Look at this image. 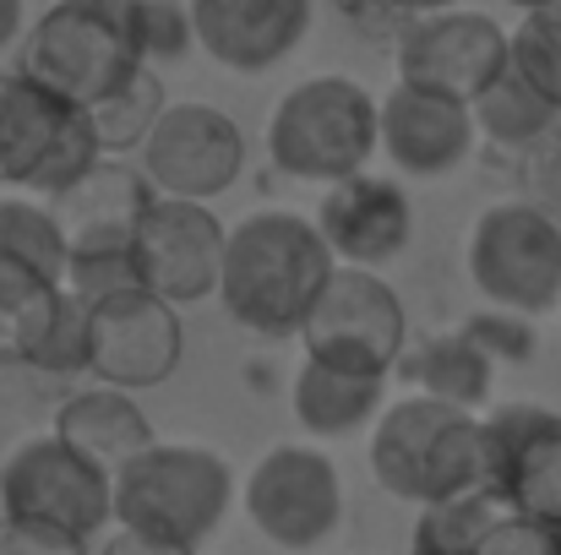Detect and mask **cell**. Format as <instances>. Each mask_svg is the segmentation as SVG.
Returning a JSON list of instances; mask_svg holds the SVG:
<instances>
[{"label": "cell", "instance_id": "52a82bcc", "mask_svg": "<svg viewBox=\"0 0 561 555\" xmlns=\"http://www.w3.org/2000/svg\"><path fill=\"white\" fill-rule=\"evenodd\" d=\"M469 278L485 305L546 316L561 311V223L524 201H491L469 229Z\"/></svg>", "mask_w": 561, "mask_h": 555}, {"label": "cell", "instance_id": "ac0fdd59", "mask_svg": "<svg viewBox=\"0 0 561 555\" xmlns=\"http://www.w3.org/2000/svg\"><path fill=\"white\" fill-rule=\"evenodd\" d=\"M317 229L350 267H387L414 240V201L409 190L387 175H350L328 185L317 207Z\"/></svg>", "mask_w": 561, "mask_h": 555}, {"label": "cell", "instance_id": "30bf717a", "mask_svg": "<svg viewBox=\"0 0 561 555\" xmlns=\"http://www.w3.org/2000/svg\"><path fill=\"white\" fill-rule=\"evenodd\" d=\"M392 66H398V82L409 88L474 104L513 66V33L496 16L463 11V5L409 16L392 38Z\"/></svg>", "mask_w": 561, "mask_h": 555}, {"label": "cell", "instance_id": "6da1fadb", "mask_svg": "<svg viewBox=\"0 0 561 555\" xmlns=\"http://www.w3.org/2000/svg\"><path fill=\"white\" fill-rule=\"evenodd\" d=\"M339 256L322 240L317 218L306 212H245L229 229V251H224V284H218V305L229 311V322H240L245 333L262 338H300L322 284L333 278Z\"/></svg>", "mask_w": 561, "mask_h": 555}, {"label": "cell", "instance_id": "ffe728a7", "mask_svg": "<svg viewBox=\"0 0 561 555\" xmlns=\"http://www.w3.org/2000/svg\"><path fill=\"white\" fill-rule=\"evenodd\" d=\"M289 403H295V419H300L306 436L344 441V436H360L371 419H381L387 375H360V370H339L322 366V360H300Z\"/></svg>", "mask_w": 561, "mask_h": 555}, {"label": "cell", "instance_id": "277c9868", "mask_svg": "<svg viewBox=\"0 0 561 555\" xmlns=\"http://www.w3.org/2000/svg\"><path fill=\"white\" fill-rule=\"evenodd\" d=\"M33 82L93 109L137 71H148L137 38V0H55L22 38V66Z\"/></svg>", "mask_w": 561, "mask_h": 555}, {"label": "cell", "instance_id": "9a60e30c", "mask_svg": "<svg viewBox=\"0 0 561 555\" xmlns=\"http://www.w3.org/2000/svg\"><path fill=\"white\" fill-rule=\"evenodd\" d=\"M496 496L561 529V414L535 403H502L485 414Z\"/></svg>", "mask_w": 561, "mask_h": 555}, {"label": "cell", "instance_id": "1f68e13d", "mask_svg": "<svg viewBox=\"0 0 561 555\" xmlns=\"http://www.w3.org/2000/svg\"><path fill=\"white\" fill-rule=\"evenodd\" d=\"M474 555H561V529L529 518V512H518V507H507V512L485 529V540L474 545Z\"/></svg>", "mask_w": 561, "mask_h": 555}, {"label": "cell", "instance_id": "e575fe53", "mask_svg": "<svg viewBox=\"0 0 561 555\" xmlns=\"http://www.w3.org/2000/svg\"><path fill=\"white\" fill-rule=\"evenodd\" d=\"M99 555H191V551H175V545H164V540H148V534L115 523V534L104 540V551Z\"/></svg>", "mask_w": 561, "mask_h": 555}, {"label": "cell", "instance_id": "74e56055", "mask_svg": "<svg viewBox=\"0 0 561 555\" xmlns=\"http://www.w3.org/2000/svg\"><path fill=\"white\" fill-rule=\"evenodd\" d=\"M507 5H518V11H535V5H551V0H507Z\"/></svg>", "mask_w": 561, "mask_h": 555}, {"label": "cell", "instance_id": "7c38bea8", "mask_svg": "<svg viewBox=\"0 0 561 555\" xmlns=\"http://www.w3.org/2000/svg\"><path fill=\"white\" fill-rule=\"evenodd\" d=\"M137 267L142 289H153L170 305H202L224 284V251L229 229L207 201L186 196H148L137 207Z\"/></svg>", "mask_w": 561, "mask_h": 555}, {"label": "cell", "instance_id": "5b68a950", "mask_svg": "<svg viewBox=\"0 0 561 555\" xmlns=\"http://www.w3.org/2000/svg\"><path fill=\"white\" fill-rule=\"evenodd\" d=\"M234 474L213 447L191 441H153L115 474V523L175 551H202L218 523L229 518Z\"/></svg>", "mask_w": 561, "mask_h": 555}, {"label": "cell", "instance_id": "f1b7e54d", "mask_svg": "<svg viewBox=\"0 0 561 555\" xmlns=\"http://www.w3.org/2000/svg\"><path fill=\"white\" fill-rule=\"evenodd\" d=\"M513 66L561 104V0L524 11V22L513 27Z\"/></svg>", "mask_w": 561, "mask_h": 555}, {"label": "cell", "instance_id": "7402d4cb", "mask_svg": "<svg viewBox=\"0 0 561 555\" xmlns=\"http://www.w3.org/2000/svg\"><path fill=\"white\" fill-rule=\"evenodd\" d=\"M137 212L131 218H88L71 229V256H66V289L88 305H104L115 294L142 289L137 267Z\"/></svg>", "mask_w": 561, "mask_h": 555}, {"label": "cell", "instance_id": "484cf974", "mask_svg": "<svg viewBox=\"0 0 561 555\" xmlns=\"http://www.w3.org/2000/svg\"><path fill=\"white\" fill-rule=\"evenodd\" d=\"M0 251H11V256H22L66 284L71 229L55 218V207H44L33 196H0Z\"/></svg>", "mask_w": 561, "mask_h": 555}, {"label": "cell", "instance_id": "8fae6325", "mask_svg": "<svg viewBox=\"0 0 561 555\" xmlns=\"http://www.w3.org/2000/svg\"><path fill=\"white\" fill-rule=\"evenodd\" d=\"M245 518L278 551H317L344 518V485L328 452L317 447H273L245 474Z\"/></svg>", "mask_w": 561, "mask_h": 555}, {"label": "cell", "instance_id": "d4e9b609", "mask_svg": "<svg viewBox=\"0 0 561 555\" xmlns=\"http://www.w3.org/2000/svg\"><path fill=\"white\" fill-rule=\"evenodd\" d=\"M164 109H170L164 82H159V71L148 66V71H137L126 88H115L110 99H99L88 115H93V131H99L104 153H142L148 137H153V126L164 120Z\"/></svg>", "mask_w": 561, "mask_h": 555}, {"label": "cell", "instance_id": "9c48e42d", "mask_svg": "<svg viewBox=\"0 0 561 555\" xmlns=\"http://www.w3.org/2000/svg\"><path fill=\"white\" fill-rule=\"evenodd\" d=\"M300 344H306V360H322V366L398 375V360L409 349L403 300L376 267L339 262L300 327Z\"/></svg>", "mask_w": 561, "mask_h": 555}, {"label": "cell", "instance_id": "d590c367", "mask_svg": "<svg viewBox=\"0 0 561 555\" xmlns=\"http://www.w3.org/2000/svg\"><path fill=\"white\" fill-rule=\"evenodd\" d=\"M22 38V0H0V49Z\"/></svg>", "mask_w": 561, "mask_h": 555}, {"label": "cell", "instance_id": "d6986e66", "mask_svg": "<svg viewBox=\"0 0 561 555\" xmlns=\"http://www.w3.org/2000/svg\"><path fill=\"white\" fill-rule=\"evenodd\" d=\"M55 436H66L82 458H93L99 469L121 474L131 458H142L159 436H153V419L142 414V403L121 386H93V392H77L60 403L55 414Z\"/></svg>", "mask_w": 561, "mask_h": 555}, {"label": "cell", "instance_id": "f35d334b", "mask_svg": "<svg viewBox=\"0 0 561 555\" xmlns=\"http://www.w3.org/2000/svg\"><path fill=\"white\" fill-rule=\"evenodd\" d=\"M409 555H431V551H409Z\"/></svg>", "mask_w": 561, "mask_h": 555}, {"label": "cell", "instance_id": "ba28073f", "mask_svg": "<svg viewBox=\"0 0 561 555\" xmlns=\"http://www.w3.org/2000/svg\"><path fill=\"white\" fill-rule=\"evenodd\" d=\"M0 518L44 523L77 540H99L115 523V474L82 458L66 436H27L0 463Z\"/></svg>", "mask_w": 561, "mask_h": 555}, {"label": "cell", "instance_id": "836d02e7", "mask_svg": "<svg viewBox=\"0 0 561 555\" xmlns=\"http://www.w3.org/2000/svg\"><path fill=\"white\" fill-rule=\"evenodd\" d=\"M0 555H88V540L44 529V523L0 518Z\"/></svg>", "mask_w": 561, "mask_h": 555}, {"label": "cell", "instance_id": "3957f363", "mask_svg": "<svg viewBox=\"0 0 561 555\" xmlns=\"http://www.w3.org/2000/svg\"><path fill=\"white\" fill-rule=\"evenodd\" d=\"M381 153V99L355 77H306L295 82L267 120V159L278 175L306 185H339L366 175Z\"/></svg>", "mask_w": 561, "mask_h": 555}, {"label": "cell", "instance_id": "f546056e", "mask_svg": "<svg viewBox=\"0 0 561 555\" xmlns=\"http://www.w3.org/2000/svg\"><path fill=\"white\" fill-rule=\"evenodd\" d=\"M137 38L148 66L181 60L196 49V22H191V0H137Z\"/></svg>", "mask_w": 561, "mask_h": 555}, {"label": "cell", "instance_id": "44dd1931", "mask_svg": "<svg viewBox=\"0 0 561 555\" xmlns=\"http://www.w3.org/2000/svg\"><path fill=\"white\" fill-rule=\"evenodd\" d=\"M398 375L409 392H425V397H442L453 408L480 414L491 397V381H496V360L463 327H453V333H431V338L409 344L398 360Z\"/></svg>", "mask_w": 561, "mask_h": 555}, {"label": "cell", "instance_id": "4fadbf2b", "mask_svg": "<svg viewBox=\"0 0 561 555\" xmlns=\"http://www.w3.org/2000/svg\"><path fill=\"white\" fill-rule=\"evenodd\" d=\"M245 170V137L240 126L213 104H170L142 148V181L159 196L213 201Z\"/></svg>", "mask_w": 561, "mask_h": 555}, {"label": "cell", "instance_id": "5bb4252c", "mask_svg": "<svg viewBox=\"0 0 561 555\" xmlns=\"http://www.w3.org/2000/svg\"><path fill=\"white\" fill-rule=\"evenodd\" d=\"M181 305L159 300L153 289L115 294L93 305V375L121 392L164 386L181 366Z\"/></svg>", "mask_w": 561, "mask_h": 555}, {"label": "cell", "instance_id": "e0dca14e", "mask_svg": "<svg viewBox=\"0 0 561 555\" xmlns=\"http://www.w3.org/2000/svg\"><path fill=\"white\" fill-rule=\"evenodd\" d=\"M196 49L240 77L289 60L311 27V0H191Z\"/></svg>", "mask_w": 561, "mask_h": 555}, {"label": "cell", "instance_id": "83f0119b", "mask_svg": "<svg viewBox=\"0 0 561 555\" xmlns=\"http://www.w3.org/2000/svg\"><path fill=\"white\" fill-rule=\"evenodd\" d=\"M27 366L44 370V375H77V370H93V305L77 300L71 289H60Z\"/></svg>", "mask_w": 561, "mask_h": 555}, {"label": "cell", "instance_id": "d6a6232c", "mask_svg": "<svg viewBox=\"0 0 561 555\" xmlns=\"http://www.w3.org/2000/svg\"><path fill=\"white\" fill-rule=\"evenodd\" d=\"M518 159H524V164H518L524 201L546 207V212L561 223V126L546 137V142H535L529 153H518Z\"/></svg>", "mask_w": 561, "mask_h": 555}, {"label": "cell", "instance_id": "8d00e7d4", "mask_svg": "<svg viewBox=\"0 0 561 555\" xmlns=\"http://www.w3.org/2000/svg\"><path fill=\"white\" fill-rule=\"evenodd\" d=\"M398 16H431V11H453L458 0H392Z\"/></svg>", "mask_w": 561, "mask_h": 555}, {"label": "cell", "instance_id": "8992f818", "mask_svg": "<svg viewBox=\"0 0 561 555\" xmlns=\"http://www.w3.org/2000/svg\"><path fill=\"white\" fill-rule=\"evenodd\" d=\"M104 142L93 115L27 71L0 77V181L22 185L27 196L71 201L99 175Z\"/></svg>", "mask_w": 561, "mask_h": 555}, {"label": "cell", "instance_id": "2e32d148", "mask_svg": "<svg viewBox=\"0 0 561 555\" xmlns=\"http://www.w3.org/2000/svg\"><path fill=\"white\" fill-rule=\"evenodd\" d=\"M474 137H480V126H474V109L463 99L425 93V88H409V82H398L381 99V153L403 181L453 175L469 159Z\"/></svg>", "mask_w": 561, "mask_h": 555}, {"label": "cell", "instance_id": "4316f807", "mask_svg": "<svg viewBox=\"0 0 561 555\" xmlns=\"http://www.w3.org/2000/svg\"><path fill=\"white\" fill-rule=\"evenodd\" d=\"M507 512V501L496 490H474V496H453L436 507H420L414 523V551L431 555H474V545L485 540V529Z\"/></svg>", "mask_w": 561, "mask_h": 555}, {"label": "cell", "instance_id": "603a6c76", "mask_svg": "<svg viewBox=\"0 0 561 555\" xmlns=\"http://www.w3.org/2000/svg\"><path fill=\"white\" fill-rule=\"evenodd\" d=\"M469 109H474L480 137H485L491 148H502V153H529L535 142H546L561 126V104L546 99L518 66H507Z\"/></svg>", "mask_w": 561, "mask_h": 555}, {"label": "cell", "instance_id": "7a4b0ae2", "mask_svg": "<svg viewBox=\"0 0 561 555\" xmlns=\"http://www.w3.org/2000/svg\"><path fill=\"white\" fill-rule=\"evenodd\" d=\"M371 479L392 501L414 507L496 490L485 419L474 408H453L425 392L387 403L371 430Z\"/></svg>", "mask_w": 561, "mask_h": 555}, {"label": "cell", "instance_id": "cb8c5ba5", "mask_svg": "<svg viewBox=\"0 0 561 555\" xmlns=\"http://www.w3.org/2000/svg\"><path fill=\"white\" fill-rule=\"evenodd\" d=\"M60 289L66 284L49 278L44 267L0 251V360L27 366V355H33V344H38V333H44Z\"/></svg>", "mask_w": 561, "mask_h": 555}, {"label": "cell", "instance_id": "4dcf8cb0", "mask_svg": "<svg viewBox=\"0 0 561 555\" xmlns=\"http://www.w3.org/2000/svg\"><path fill=\"white\" fill-rule=\"evenodd\" d=\"M529 322H535V316H518V311L491 305V311L469 316L463 333H469L496 366H524V360L535 355V327H529Z\"/></svg>", "mask_w": 561, "mask_h": 555}]
</instances>
